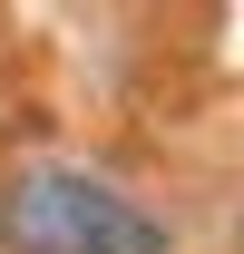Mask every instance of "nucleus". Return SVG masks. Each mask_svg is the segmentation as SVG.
Masks as SVG:
<instances>
[{
  "label": "nucleus",
  "instance_id": "f257e3e1",
  "mask_svg": "<svg viewBox=\"0 0 244 254\" xmlns=\"http://www.w3.org/2000/svg\"><path fill=\"white\" fill-rule=\"evenodd\" d=\"M0 245L10 254H176L147 205L98 186L78 166H30L0 195Z\"/></svg>",
  "mask_w": 244,
  "mask_h": 254
}]
</instances>
